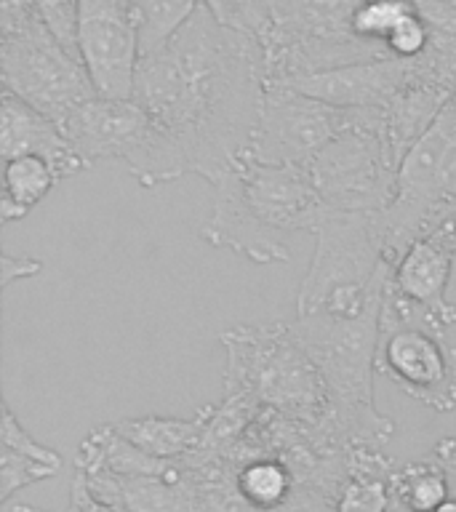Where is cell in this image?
<instances>
[{
  "label": "cell",
  "mask_w": 456,
  "mask_h": 512,
  "mask_svg": "<svg viewBox=\"0 0 456 512\" xmlns=\"http://www.w3.org/2000/svg\"><path fill=\"white\" fill-rule=\"evenodd\" d=\"M264 88V51L206 3L166 46L139 59L134 99L208 184L246 155Z\"/></svg>",
  "instance_id": "obj_1"
},
{
  "label": "cell",
  "mask_w": 456,
  "mask_h": 512,
  "mask_svg": "<svg viewBox=\"0 0 456 512\" xmlns=\"http://www.w3.org/2000/svg\"><path fill=\"white\" fill-rule=\"evenodd\" d=\"M211 190V214L200 224V238L254 264H288V235L315 232L328 216L310 168L270 166L248 152L216 176Z\"/></svg>",
  "instance_id": "obj_2"
},
{
  "label": "cell",
  "mask_w": 456,
  "mask_h": 512,
  "mask_svg": "<svg viewBox=\"0 0 456 512\" xmlns=\"http://www.w3.org/2000/svg\"><path fill=\"white\" fill-rule=\"evenodd\" d=\"M291 326L323 374L328 427L339 446L382 448L395 432V424L374 403L382 310H371L358 318L310 315L296 318Z\"/></svg>",
  "instance_id": "obj_3"
},
{
  "label": "cell",
  "mask_w": 456,
  "mask_h": 512,
  "mask_svg": "<svg viewBox=\"0 0 456 512\" xmlns=\"http://www.w3.org/2000/svg\"><path fill=\"white\" fill-rule=\"evenodd\" d=\"M312 235L315 254L296 291V318L382 310L392 275L384 214H328Z\"/></svg>",
  "instance_id": "obj_4"
},
{
  "label": "cell",
  "mask_w": 456,
  "mask_h": 512,
  "mask_svg": "<svg viewBox=\"0 0 456 512\" xmlns=\"http://www.w3.org/2000/svg\"><path fill=\"white\" fill-rule=\"evenodd\" d=\"M227 352L224 395L312 427H328L326 382L291 323H240L219 336Z\"/></svg>",
  "instance_id": "obj_5"
},
{
  "label": "cell",
  "mask_w": 456,
  "mask_h": 512,
  "mask_svg": "<svg viewBox=\"0 0 456 512\" xmlns=\"http://www.w3.org/2000/svg\"><path fill=\"white\" fill-rule=\"evenodd\" d=\"M62 131L86 168L102 160H120L144 190L190 174L174 139L136 99L94 96L70 112Z\"/></svg>",
  "instance_id": "obj_6"
},
{
  "label": "cell",
  "mask_w": 456,
  "mask_h": 512,
  "mask_svg": "<svg viewBox=\"0 0 456 512\" xmlns=\"http://www.w3.org/2000/svg\"><path fill=\"white\" fill-rule=\"evenodd\" d=\"M456 211V91L438 118L406 152L398 168V192L384 211L387 256L395 264L408 243Z\"/></svg>",
  "instance_id": "obj_7"
},
{
  "label": "cell",
  "mask_w": 456,
  "mask_h": 512,
  "mask_svg": "<svg viewBox=\"0 0 456 512\" xmlns=\"http://www.w3.org/2000/svg\"><path fill=\"white\" fill-rule=\"evenodd\" d=\"M398 168L382 110H358V120L312 160L310 176L328 214H384L398 192Z\"/></svg>",
  "instance_id": "obj_8"
},
{
  "label": "cell",
  "mask_w": 456,
  "mask_h": 512,
  "mask_svg": "<svg viewBox=\"0 0 456 512\" xmlns=\"http://www.w3.org/2000/svg\"><path fill=\"white\" fill-rule=\"evenodd\" d=\"M0 78L6 91L59 126L72 110L99 96L83 62L56 40L46 22L0 38Z\"/></svg>",
  "instance_id": "obj_9"
},
{
  "label": "cell",
  "mask_w": 456,
  "mask_h": 512,
  "mask_svg": "<svg viewBox=\"0 0 456 512\" xmlns=\"http://www.w3.org/2000/svg\"><path fill=\"white\" fill-rule=\"evenodd\" d=\"M358 120V110L334 107L283 83H267L248 155L270 166L310 163Z\"/></svg>",
  "instance_id": "obj_10"
},
{
  "label": "cell",
  "mask_w": 456,
  "mask_h": 512,
  "mask_svg": "<svg viewBox=\"0 0 456 512\" xmlns=\"http://www.w3.org/2000/svg\"><path fill=\"white\" fill-rule=\"evenodd\" d=\"M422 326H382L376 374L390 379L408 398L448 414L456 408V347Z\"/></svg>",
  "instance_id": "obj_11"
},
{
  "label": "cell",
  "mask_w": 456,
  "mask_h": 512,
  "mask_svg": "<svg viewBox=\"0 0 456 512\" xmlns=\"http://www.w3.org/2000/svg\"><path fill=\"white\" fill-rule=\"evenodd\" d=\"M78 56L104 99H134L142 59L131 0H80Z\"/></svg>",
  "instance_id": "obj_12"
},
{
  "label": "cell",
  "mask_w": 456,
  "mask_h": 512,
  "mask_svg": "<svg viewBox=\"0 0 456 512\" xmlns=\"http://www.w3.org/2000/svg\"><path fill=\"white\" fill-rule=\"evenodd\" d=\"M422 70V59L403 62L395 56H382L371 62H355L334 70L310 72L299 78L278 80L320 102L347 107V110H384L387 104L406 91Z\"/></svg>",
  "instance_id": "obj_13"
},
{
  "label": "cell",
  "mask_w": 456,
  "mask_h": 512,
  "mask_svg": "<svg viewBox=\"0 0 456 512\" xmlns=\"http://www.w3.org/2000/svg\"><path fill=\"white\" fill-rule=\"evenodd\" d=\"M38 155L56 168L59 179H72L80 171H88L86 163L72 150L70 139L64 136L62 126L35 110L32 104L19 99L3 88L0 99V158H22Z\"/></svg>",
  "instance_id": "obj_14"
},
{
  "label": "cell",
  "mask_w": 456,
  "mask_h": 512,
  "mask_svg": "<svg viewBox=\"0 0 456 512\" xmlns=\"http://www.w3.org/2000/svg\"><path fill=\"white\" fill-rule=\"evenodd\" d=\"M0 435H3L0 443V502L3 504L11 502L16 491L62 472L64 459L59 451L32 438L8 403H3Z\"/></svg>",
  "instance_id": "obj_15"
},
{
  "label": "cell",
  "mask_w": 456,
  "mask_h": 512,
  "mask_svg": "<svg viewBox=\"0 0 456 512\" xmlns=\"http://www.w3.org/2000/svg\"><path fill=\"white\" fill-rule=\"evenodd\" d=\"M112 430L128 443H134L144 454L163 459V462H179L198 451L203 432H206V416L203 411H198L192 419L136 416V419L112 422Z\"/></svg>",
  "instance_id": "obj_16"
},
{
  "label": "cell",
  "mask_w": 456,
  "mask_h": 512,
  "mask_svg": "<svg viewBox=\"0 0 456 512\" xmlns=\"http://www.w3.org/2000/svg\"><path fill=\"white\" fill-rule=\"evenodd\" d=\"M392 462L382 448H347V475H344L334 512H390Z\"/></svg>",
  "instance_id": "obj_17"
},
{
  "label": "cell",
  "mask_w": 456,
  "mask_h": 512,
  "mask_svg": "<svg viewBox=\"0 0 456 512\" xmlns=\"http://www.w3.org/2000/svg\"><path fill=\"white\" fill-rule=\"evenodd\" d=\"M235 494L243 507L254 512H272L296 494L299 478L283 456H256L235 470Z\"/></svg>",
  "instance_id": "obj_18"
},
{
  "label": "cell",
  "mask_w": 456,
  "mask_h": 512,
  "mask_svg": "<svg viewBox=\"0 0 456 512\" xmlns=\"http://www.w3.org/2000/svg\"><path fill=\"white\" fill-rule=\"evenodd\" d=\"M62 182L56 168L46 158L22 155L3 160V198H0V222H19Z\"/></svg>",
  "instance_id": "obj_19"
},
{
  "label": "cell",
  "mask_w": 456,
  "mask_h": 512,
  "mask_svg": "<svg viewBox=\"0 0 456 512\" xmlns=\"http://www.w3.org/2000/svg\"><path fill=\"white\" fill-rule=\"evenodd\" d=\"M390 491L392 499L408 512H432L454 496L446 467L435 456L395 467L390 475Z\"/></svg>",
  "instance_id": "obj_20"
},
{
  "label": "cell",
  "mask_w": 456,
  "mask_h": 512,
  "mask_svg": "<svg viewBox=\"0 0 456 512\" xmlns=\"http://www.w3.org/2000/svg\"><path fill=\"white\" fill-rule=\"evenodd\" d=\"M203 0H131L142 56L158 51L190 22Z\"/></svg>",
  "instance_id": "obj_21"
},
{
  "label": "cell",
  "mask_w": 456,
  "mask_h": 512,
  "mask_svg": "<svg viewBox=\"0 0 456 512\" xmlns=\"http://www.w3.org/2000/svg\"><path fill=\"white\" fill-rule=\"evenodd\" d=\"M416 11H419L416 0H360L352 11L350 27L355 38L374 43V46H384L392 32Z\"/></svg>",
  "instance_id": "obj_22"
},
{
  "label": "cell",
  "mask_w": 456,
  "mask_h": 512,
  "mask_svg": "<svg viewBox=\"0 0 456 512\" xmlns=\"http://www.w3.org/2000/svg\"><path fill=\"white\" fill-rule=\"evenodd\" d=\"M430 43H432L430 24H427V19L416 11L414 16H408L406 22L392 32L384 46H387V54L395 56V59L414 62V59H422V56L430 51Z\"/></svg>",
  "instance_id": "obj_23"
},
{
  "label": "cell",
  "mask_w": 456,
  "mask_h": 512,
  "mask_svg": "<svg viewBox=\"0 0 456 512\" xmlns=\"http://www.w3.org/2000/svg\"><path fill=\"white\" fill-rule=\"evenodd\" d=\"M46 27L67 51L78 56V8L80 0H35ZM80 59V56H78Z\"/></svg>",
  "instance_id": "obj_24"
},
{
  "label": "cell",
  "mask_w": 456,
  "mask_h": 512,
  "mask_svg": "<svg viewBox=\"0 0 456 512\" xmlns=\"http://www.w3.org/2000/svg\"><path fill=\"white\" fill-rule=\"evenodd\" d=\"M38 22H43V16L35 0H0V38L16 35Z\"/></svg>",
  "instance_id": "obj_25"
},
{
  "label": "cell",
  "mask_w": 456,
  "mask_h": 512,
  "mask_svg": "<svg viewBox=\"0 0 456 512\" xmlns=\"http://www.w3.org/2000/svg\"><path fill=\"white\" fill-rule=\"evenodd\" d=\"M0 270H3V280H0V286L3 291L11 288V283L16 280H27V278H35L43 272V262L35 259V256H14V254H3L0 256Z\"/></svg>",
  "instance_id": "obj_26"
},
{
  "label": "cell",
  "mask_w": 456,
  "mask_h": 512,
  "mask_svg": "<svg viewBox=\"0 0 456 512\" xmlns=\"http://www.w3.org/2000/svg\"><path fill=\"white\" fill-rule=\"evenodd\" d=\"M70 512H128V510H123V507H118V504L99 502V499H96V496L88 491L83 475H80V472H75Z\"/></svg>",
  "instance_id": "obj_27"
},
{
  "label": "cell",
  "mask_w": 456,
  "mask_h": 512,
  "mask_svg": "<svg viewBox=\"0 0 456 512\" xmlns=\"http://www.w3.org/2000/svg\"><path fill=\"white\" fill-rule=\"evenodd\" d=\"M432 456L443 462L448 480H451V491H454V496H456V451H435Z\"/></svg>",
  "instance_id": "obj_28"
},
{
  "label": "cell",
  "mask_w": 456,
  "mask_h": 512,
  "mask_svg": "<svg viewBox=\"0 0 456 512\" xmlns=\"http://www.w3.org/2000/svg\"><path fill=\"white\" fill-rule=\"evenodd\" d=\"M3 512H46V510H38V507H30V504H3Z\"/></svg>",
  "instance_id": "obj_29"
},
{
  "label": "cell",
  "mask_w": 456,
  "mask_h": 512,
  "mask_svg": "<svg viewBox=\"0 0 456 512\" xmlns=\"http://www.w3.org/2000/svg\"><path fill=\"white\" fill-rule=\"evenodd\" d=\"M432 512H456V496H451V499H446V502L440 504V507H435Z\"/></svg>",
  "instance_id": "obj_30"
},
{
  "label": "cell",
  "mask_w": 456,
  "mask_h": 512,
  "mask_svg": "<svg viewBox=\"0 0 456 512\" xmlns=\"http://www.w3.org/2000/svg\"><path fill=\"white\" fill-rule=\"evenodd\" d=\"M435 451H456V438H448V440H440Z\"/></svg>",
  "instance_id": "obj_31"
}]
</instances>
